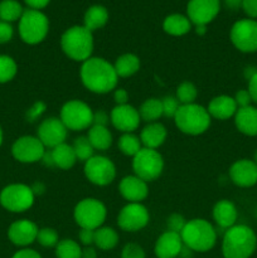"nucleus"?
Masks as SVG:
<instances>
[{
	"instance_id": "f257e3e1",
	"label": "nucleus",
	"mask_w": 257,
	"mask_h": 258,
	"mask_svg": "<svg viewBox=\"0 0 257 258\" xmlns=\"http://www.w3.org/2000/svg\"><path fill=\"white\" fill-rule=\"evenodd\" d=\"M80 76L83 86L98 95L115 90L118 81L113 64L100 57H91L85 60L81 66Z\"/></svg>"
},
{
	"instance_id": "f03ea898",
	"label": "nucleus",
	"mask_w": 257,
	"mask_h": 258,
	"mask_svg": "<svg viewBox=\"0 0 257 258\" xmlns=\"http://www.w3.org/2000/svg\"><path fill=\"white\" fill-rule=\"evenodd\" d=\"M257 248V236L244 224H234L224 232L222 253L224 258H249Z\"/></svg>"
},
{
	"instance_id": "7ed1b4c3",
	"label": "nucleus",
	"mask_w": 257,
	"mask_h": 258,
	"mask_svg": "<svg viewBox=\"0 0 257 258\" xmlns=\"http://www.w3.org/2000/svg\"><path fill=\"white\" fill-rule=\"evenodd\" d=\"M60 47L65 54L76 62H85L93 52V35L83 25H75L66 30L60 38Z\"/></svg>"
},
{
	"instance_id": "20e7f679",
	"label": "nucleus",
	"mask_w": 257,
	"mask_h": 258,
	"mask_svg": "<svg viewBox=\"0 0 257 258\" xmlns=\"http://www.w3.org/2000/svg\"><path fill=\"white\" fill-rule=\"evenodd\" d=\"M184 246L193 252L211 251L217 242V232L206 219L197 218L186 222L180 233Z\"/></svg>"
},
{
	"instance_id": "39448f33",
	"label": "nucleus",
	"mask_w": 257,
	"mask_h": 258,
	"mask_svg": "<svg viewBox=\"0 0 257 258\" xmlns=\"http://www.w3.org/2000/svg\"><path fill=\"white\" fill-rule=\"evenodd\" d=\"M174 122L183 134L197 136L208 130L211 126V115L207 108L197 103L180 105L174 116Z\"/></svg>"
},
{
	"instance_id": "423d86ee",
	"label": "nucleus",
	"mask_w": 257,
	"mask_h": 258,
	"mask_svg": "<svg viewBox=\"0 0 257 258\" xmlns=\"http://www.w3.org/2000/svg\"><path fill=\"white\" fill-rule=\"evenodd\" d=\"M19 35L27 44H38L45 39L49 30V20L40 10L27 9L19 19Z\"/></svg>"
},
{
	"instance_id": "0eeeda50",
	"label": "nucleus",
	"mask_w": 257,
	"mask_h": 258,
	"mask_svg": "<svg viewBox=\"0 0 257 258\" xmlns=\"http://www.w3.org/2000/svg\"><path fill=\"white\" fill-rule=\"evenodd\" d=\"M59 118L67 130L82 131L92 126L93 111L83 101L71 100L63 105Z\"/></svg>"
},
{
	"instance_id": "6e6552de",
	"label": "nucleus",
	"mask_w": 257,
	"mask_h": 258,
	"mask_svg": "<svg viewBox=\"0 0 257 258\" xmlns=\"http://www.w3.org/2000/svg\"><path fill=\"white\" fill-rule=\"evenodd\" d=\"M105 204L95 198L82 199L75 208V221L81 228L96 231L103 224L106 219Z\"/></svg>"
},
{
	"instance_id": "1a4fd4ad",
	"label": "nucleus",
	"mask_w": 257,
	"mask_h": 258,
	"mask_svg": "<svg viewBox=\"0 0 257 258\" xmlns=\"http://www.w3.org/2000/svg\"><path fill=\"white\" fill-rule=\"evenodd\" d=\"M133 169L135 175L146 183L155 180L163 173V156L154 149L143 148L134 156Z\"/></svg>"
},
{
	"instance_id": "9d476101",
	"label": "nucleus",
	"mask_w": 257,
	"mask_h": 258,
	"mask_svg": "<svg viewBox=\"0 0 257 258\" xmlns=\"http://www.w3.org/2000/svg\"><path fill=\"white\" fill-rule=\"evenodd\" d=\"M34 203V193L25 184H10L0 191V204L7 211L22 213Z\"/></svg>"
},
{
	"instance_id": "9b49d317",
	"label": "nucleus",
	"mask_w": 257,
	"mask_h": 258,
	"mask_svg": "<svg viewBox=\"0 0 257 258\" xmlns=\"http://www.w3.org/2000/svg\"><path fill=\"white\" fill-rule=\"evenodd\" d=\"M229 38L239 52H257V20L249 18L237 20L232 25Z\"/></svg>"
},
{
	"instance_id": "f8f14e48",
	"label": "nucleus",
	"mask_w": 257,
	"mask_h": 258,
	"mask_svg": "<svg viewBox=\"0 0 257 258\" xmlns=\"http://www.w3.org/2000/svg\"><path fill=\"white\" fill-rule=\"evenodd\" d=\"M85 175L90 183L98 186H106L116 176L115 164L106 156L93 155L85 163Z\"/></svg>"
},
{
	"instance_id": "ddd939ff",
	"label": "nucleus",
	"mask_w": 257,
	"mask_h": 258,
	"mask_svg": "<svg viewBox=\"0 0 257 258\" xmlns=\"http://www.w3.org/2000/svg\"><path fill=\"white\" fill-rule=\"evenodd\" d=\"M150 219V214L141 203H128L117 216V224L125 232H138L145 228Z\"/></svg>"
},
{
	"instance_id": "4468645a",
	"label": "nucleus",
	"mask_w": 257,
	"mask_h": 258,
	"mask_svg": "<svg viewBox=\"0 0 257 258\" xmlns=\"http://www.w3.org/2000/svg\"><path fill=\"white\" fill-rule=\"evenodd\" d=\"M45 146L35 136H22L12 146V154L19 163L32 164L42 160Z\"/></svg>"
},
{
	"instance_id": "2eb2a0df",
	"label": "nucleus",
	"mask_w": 257,
	"mask_h": 258,
	"mask_svg": "<svg viewBox=\"0 0 257 258\" xmlns=\"http://www.w3.org/2000/svg\"><path fill=\"white\" fill-rule=\"evenodd\" d=\"M221 10L219 0H189L186 17L194 25H207L216 19Z\"/></svg>"
},
{
	"instance_id": "dca6fc26",
	"label": "nucleus",
	"mask_w": 257,
	"mask_h": 258,
	"mask_svg": "<svg viewBox=\"0 0 257 258\" xmlns=\"http://www.w3.org/2000/svg\"><path fill=\"white\" fill-rule=\"evenodd\" d=\"M67 127L63 125L60 118L49 117L40 122L37 138L42 141L45 148L54 149L55 146L65 143L67 139Z\"/></svg>"
},
{
	"instance_id": "f3484780",
	"label": "nucleus",
	"mask_w": 257,
	"mask_h": 258,
	"mask_svg": "<svg viewBox=\"0 0 257 258\" xmlns=\"http://www.w3.org/2000/svg\"><path fill=\"white\" fill-rule=\"evenodd\" d=\"M140 113L131 105H116L110 113V121L115 128L125 134L135 131L140 125Z\"/></svg>"
},
{
	"instance_id": "a211bd4d",
	"label": "nucleus",
	"mask_w": 257,
	"mask_h": 258,
	"mask_svg": "<svg viewBox=\"0 0 257 258\" xmlns=\"http://www.w3.org/2000/svg\"><path fill=\"white\" fill-rule=\"evenodd\" d=\"M229 178L239 188H251L257 184V165L249 159L237 160L229 169Z\"/></svg>"
},
{
	"instance_id": "6ab92c4d",
	"label": "nucleus",
	"mask_w": 257,
	"mask_h": 258,
	"mask_svg": "<svg viewBox=\"0 0 257 258\" xmlns=\"http://www.w3.org/2000/svg\"><path fill=\"white\" fill-rule=\"evenodd\" d=\"M37 224L28 219H19L10 224L8 229V238L13 244L19 247H27L37 241L38 237Z\"/></svg>"
},
{
	"instance_id": "aec40b11",
	"label": "nucleus",
	"mask_w": 257,
	"mask_h": 258,
	"mask_svg": "<svg viewBox=\"0 0 257 258\" xmlns=\"http://www.w3.org/2000/svg\"><path fill=\"white\" fill-rule=\"evenodd\" d=\"M118 190L128 203H141L149 194L146 181L136 175H127L121 179Z\"/></svg>"
},
{
	"instance_id": "412c9836",
	"label": "nucleus",
	"mask_w": 257,
	"mask_h": 258,
	"mask_svg": "<svg viewBox=\"0 0 257 258\" xmlns=\"http://www.w3.org/2000/svg\"><path fill=\"white\" fill-rule=\"evenodd\" d=\"M184 243L180 234L168 231L161 234L155 243V256L158 258H176L180 254Z\"/></svg>"
},
{
	"instance_id": "4be33fe9",
	"label": "nucleus",
	"mask_w": 257,
	"mask_h": 258,
	"mask_svg": "<svg viewBox=\"0 0 257 258\" xmlns=\"http://www.w3.org/2000/svg\"><path fill=\"white\" fill-rule=\"evenodd\" d=\"M237 110H238V106L234 98L226 95L214 97L207 107L211 117L217 118V120H228L236 115Z\"/></svg>"
},
{
	"instance_id": "5701e85b",
	"label": "nucleus",
	"mask_w": 257,
	"mask_h": 258,
	"mask_svg": "<svg viewBox=\"0 0 257 258\" xmlns=\"http://www.w3.org/2000/svg\"><path fill=\"white\" fill-rule=\"evenodd\" d=\"M234 123L239 133L247 136H257V107L247 106L238 108L234 115Z\"/></svg>"
},
{
	"instance_id": "b1692460",
	"label": "nucleus",
	"mask_w": 257,
	"mask_h": 258,
	"mask_svg": "<svg viewBox=\"0 0 257 258\" xmlns=\"http://www.w3.org/2000/svg\"><path fill=\"white\" fill-rule=\"evenodd\" d=\"M213 218L218 227L223 229H228L236 224L237 218H238V212H237L236 206L231 201L217 202L213 208Z\"/></svg>"
},
{
	"instance_id": "393cba45",
	"label": "nucleus",
	"mask_w": 257,
	"mask_h": 258,
	"mask_svg": "<svg viewBox=\"0 0 257 258\" xmlns=\"http://www.w3.org/2000/svg\"><path fill=\"white\" fill-rule=\"evenodd\" d=\"M166 128L164 125L159 122H150L141 130L140 141L144 148L148 149H158L163 145L166 140Z\"/></svg>"
},
{
	"instance_id": "a878e982",
	"label": "nucleus",
	"mask_w": 257,
	"mask_h": 258,
	"mask_svg": "<svg viewBox=\"0 0 257 258\" xmlns=\"http://www.w3.org/2000/svg\"><path fill=\"white\" fill-rule=\"evenodd\" d=\"M50 153H52L54 166H58L63 170H70L71 168L75 166L76 161H77V156H76L75 150H73V146L68 145L66 143L55 146L54 149L50 150Z\"/></svg>"
},
{
	"instance_id": "bb28decb",
	"label": "nucleus",
	"mask_w": 257,
	"mask_h": 258,
	"mask_svg": "<svg viewBox=\"0 0 257 258\" xmlns=\"http://www.w3.org/2000/svg\"><path fill=\"white\" fill-rule=\"evenodd\" d=\"M163 29L164 32L174 37H181L190 32L191 22L186 15L171 14L164 19Z\"/></svg>"
},
{
	"instance_id": "cd10ccee",
	"label": "nucleus",
	"mask_w": 257,
	"mask_h": 258,
	"mask_svg": "<svg viewBox=\"0 0 257 258\" xmlns=\"http://www.w3.org/2000/svg\"><path fill=\"white\" fill-rule=\"evenodd\" d=\"M108 20V12L102 5H92L88 8L83 17V27L87 28L88 30L101 29L105 27Z\"/></svg>"
},
{
	"instance_id": "c85d7f7f",
	"label": "nucleus",
	"mask_w": 257,
	"mask_h": 258,
	"mask_svg": "<svg viewBox=\"0 0 257 258\" xmlns=\"http://www.w3.org/2000/svg\"><path fill=\"white\" fill-rule=\"evenodd\" d=\"M113 68L118 77H131L140 70V59L138 55L133 54V53H126L116 59Z\"/></svg>"
},
{
	"instance_id": "c756f323",
	"label": "nucleus",
	"mask_w": 257,
	"mask_h": 258,
	"mask_svg": "<svg viewBox=\"0 0 257 258\" xmlns=\"http://www.w3.org/2000/svg\"><path fill=\"white\" fill-rule=\"evenodd\" d=\"M87 138L95 150H107L112 144V135L107 126L92 125L88 130Z\"/></svg>"
},
{
	"instance_id": "7c9ffc66",
	"label": "nucleus",
	"mask_w": 257,
	"mask_h": 258,
	"mask_svg": "<svg viewBox=\"0 0 257 258\" xmlns=\"http://www.w3.org/2000/svg\"><path fill=\"white\" fill-rule=\"evenodd\" d=\"M96 247L102 251H110L115 248L118 243V234L111 227H100L95 231V242Z\"/></svg>"
},
{
	"instance_id": "2f4dec72",
	"label": "nucleus",
	"mask_w": 257,
	"mask_h": 258,
	"mask_svg": "<svg viewBox=\"0 0 257 258\" xmlns=\"http://www.w3.org/2000/svg\"><path fill=\"white\" fill-rule=\"evenodd\" d=\"M139 113H140L141 120L146 121L149 123L155 122L158 118H160L163 116V103H161V100H158V98H149V100H146L141 105Z\"/></svg>"
},
{
	"instance_id": "473e14b6",
	"label": "nucleus",
	"mask_w": 257,
	"mask_h": 258,
	"mask_svg": "<svg viewBox=\"0 0 257 258\" xmlns=\"http://www.w3.org/2000/svg\"><path fill=\"white\" fill-rule=\"evenodd\" d=\"M24 9L17 0H2L0 2V20L12 23L22 18Z\"/></svg>"
},
{
	"instance_id": "72a5a7b5",
	"label": "nucleus",
	"mask_w": 257,
	"mask_h": 258,
	"mask_svg": "<svg viewBox=\"0 0 257 258\" xmlns=\"http://www.w3.org/2000/svg\"><path fill=\"white\" fill-rule=\"evenodd\" d=\"M57 258H82V248L73 239H62L55 246Z\"/></svg>"
},
{
	"instance_id": "f704fd0d",
	"label": "nucleus",
	"mask_w": 257,
	"mask_h": 258,
	"mask_svg": "<svg viewBox=\"0 0 257 258\" xmlns=\"http://www.w3.org/2000/svg\"><path fill=\"white\" fill-rule=\"evenodd\" d=\"M141 141L140 138H138L134 134H123L118 140V149L121 153L126 156H135L139 151L141 150Z\"/></svg>"
},
{
	"instance_id": "c9c22d12",
	"label": "nucleus",
	"mask_w": 257,
	"mask_h": 258,
	"mask_svg": "<svg viewBox=\"0 0 257 258\" xmlns=\"http://www.w3.org/2000/svg\"><path fill=\"white\" fill-rule=\"evenodd\" d=\"M18 66L10 55L0 54V83H8L15 77Z\"/></svg>"
},
{
	"instance_id": "e433bc0d",
	"label": "nucleus",
	"mask_w": 257,
	"mask_h": 258,
	"mask_svg": "<svg viewBox=\"0 0 257 258\" xmlns=\"http://www.w3.org/2000/svg\"><path fill=\"white\" fill-rule=\"evenodd\" d=\"M73 150H75L76 156H77V160L80 161H87L88 159H91L93 156V149L92 144L90 143L88 138L86 136H80L75 140L73 143Z\"/></svg>"
},
{
	"instance_id": "4c0bfd02",
	"label": "nucleus",
	"mask_w": 257,
	"mask_h": 258,
	"mask_svg": "<svg viewBox=\"0 0 257 258\" xmlns=\"http://www.w3.org/2000/svg\"><path fill=\"white\" fill-rule=\"evenodd\" d=\"M197 96H198V91L197 87L191 82L180 83L176 88V98H178L180 105H189V103H194Z\"/></svg>"
},
{
	"instance_id": "58836bf2",
	"label": "nucleus",
	"mask_w": 257,
	"mask_h": 258,
	"mask_svg": "<svg viewBox=\"0 0 257 258\" xmlns=\"http://www.w3.org/2000/svg\"><path fill=\"white\" fill-rule=\"evenodd\" d=\"M37 241L40 246L43 247H54L57 246L58 241V233L55 229L53 228H42L38 232Z\"/></svg>"
},
{
	"instance_id": "ea45409f",
	"label": "nucleus",
	"mask_w": 257,
	"mask_h": 258,
	"mask_svg": "<svg viewBox=\"0 0 257 258\" xmlns=\"http://www.w3.org/2000/svg\"><path fill=\"white\" fill-rule=\"evenodd\" d=\"M161 103H163V115L166 116V117L174 118L179 106H180L178 98L173 97V96H166V97L163 98Z\"/></svg>"
},
{
	"instance_id": "a19ab883",
	"label": "nucleus",
	"mask_w": 257,
	"mask_h": 258,
	"mask_svg": "<svg viewBox=\"0 0 257 258\" xmlns=\"http://www.w3.org/2000/svg\"><path fill=\"white\" fill-rule=\"evenodd\" d=\"M186 221L184 219L183 216L180 214H171L170 217L168 218V228L169 231L171 232H175V233H181V231L184 229L185 227Z\"/></svg>"
},
{
	"instance_id": "79ce46f5",
	"label": "nucleus",
	"mask_w": 257,
	"mask_h": 258,
	"mask_svg": "<svg viewBox=\"0 0 257 258\" xmlns=\"http://www.w3.org/2000/svg\"><path fill=\"white\" fill-rule=\"evenodd\" d=\"M121 258H145V252L139 244L128 243L123 247Z\"/></svg>"
},
{
	"instance_id": "37998d69",
	"label": "nucleus",
	"mask_w": 257,
	"mask_h": 258,
	"mask_svg": "<svg viewBox=\"0 0 257 258\" xmlns=\"http://www.w3.org/2000/svg\"><path fill=\"white\" fill-rule=\"evenodd\" d=\"M13 34H14V29H13L12 24L0 20V44H5V43L10 42Z\"/></svg>"
},
{
	"instance_id": "c03bdc74",
	"label": "nucleus",
	"mask_w": 257,
	"mask_h": 258,
	"mask_svg": "<svg viewBox=\"0 0 257 258\" xmlns=\"http://www.w3.org/2000/svg\"><path fill=\"white\" fill-rule=\"evenodd\" d=\"M233 98H234V101H236L238 108L251 106L252 98H251V95H249V92L247 90H239Z\"/></svg>"
},
{
	"instance_id": "a18cd8bd",
	"label": "nucleus",
	"mask_w": 257,
	"mask_h": 258,
	"mask_svg": "<svg viewBox=\"0 0 257 258\" xmlns=\"http://www.w3.org/2000/svg\"><path fill=\"white\" fill-rule=\"evenodd\" d=\"M242 9L246 13L249 19H256L257 18V0H243L242 2Z\"/></svg>"
},
{
	"instance_id": "49530a36",
	"label": "nucleus",
	"mask_w": 257,
	"mask_h": 258,
	"mask_svg": "<svg viewBox=\"0 0 257 258\" xmlns=\"http://www.w3.org/2000/svg\"><path fill=\"white\" fill-rule=\"evenodd\" d=\"M78 238H80L81 243H82L83 246H91V244L95 242V231H92V229L81 228L80 233H78Z\"/></svg>"
},
{
	"instance_id": "de8ad7c7",
	"label": "nucleus",
	"mask_w": 257,
	"mask_h": 258,
	"mask_svg": "<svg viewBox=\"0 0 257 258\" xmlns=\"http://www.w3.org/2000/svg\"><path fill=\"white\" fill-rule=\"evenodd\" d=\"M45 110V105L43 102H37L33 105V107L30 110H28L27 112V117L29 121H34L35 118L39 117Z\"/></svg>"
},
{
	"instance_id": "09e8293b",
	"label": "nucleus",
	"mask_w": 257,
	"mask_h": 258,
	"mask_svg": "<svg viewBox=\"0 0 257 258\" xmlns=\"http://www.w3.org/2000/svg\"><path fill=\"white\" fill-rule=\"evenodd\" d=\"M247 91L251 95L252 102L257 105V72L252 77L248 78V88H247Z\"/></svg>"
},
{
	"instance_id": "8fccbe9b",
	"label": "nucleus",
	"mask_w": 257,
	"mask_h": 258,
	"mask_svg": "<svg viewBox=\"0 0 257 258\" xmlns=\"http://www.w3.org/2000/svg\"><path fill=\"white\" fill-rule=\"evenodd\" d=\"M110 117H108L107 113L105 111H97V112H93V123L92 125H100V126H107Z\"/></svg>"
},
{
	"instance_id": "3c124183",
	"label": "nucleus",
	"mask_w": 257,
	"mask_h": 258,
	"mask_svg": "<svg viewBox=\"0 0 257 258\" xmlns=\"http://www.w3.org/2000/svg\"><path fill=\"white\" fill-rule=\"evenodd\" d=\"M12 258H42L40 254L37 251L30 248H23L20 251H18L17 253H14V256Z\"/></svg>"
},
{
	"instance_id": "603ef678",
	"label": "nucleus",
	"mask_w": 257,
	"mask_h": 258,
	"mask_svg": "<svg viewBox=\"0 0 257 258\" xmlns=\"http://www.w3.org/2000/svg\"><path fill=\"white\" fill-rule=\"evenodd\" d=\"M113 98H115L117 105H126L128 100V95L125 90L118 88V90H116L115 93H113Z\"/></svg>"
},
{
	"instance_id": "864d4df0",
	"label": "nucleus",
	"mask_w": 257,
	"mask_h": 258,
	"mask_svg": "<svg viewBox=\"0 0 257 258\" xmlns=\"http://www.w3.org/2000/svg\"><path fill=\"white\" fill-rule=\"evenodd\" d=\"M25 4L29 7V9H34V10H40L43 8L47 7L48 4L50 3V0H24Z\"/></svg>"
},
{
	"instance_id": "5fc2aeb1",
	"label": "nucleus",
	"mask_w": 257,
	"mask_h": 258,
	"mask_svg": "<svg viewBox=\"0 0 257 258\" xmlns=\"http://www.w3.org/2000/svg\"><path fill=\"white\" fill-rule=\"evenodd\" d=\"M82 258H96V251L91 246L85 247L82 249Z\"/></svg>"
},
{
	"instance_id": "6e6d98bb",
	"label": "nucleus",
	"mask_w": 257,
	"mask_h": 258,
	"mask_svg": "<svg viewBox=\"0 0 257 258\" xmlns=\"http://www.w3.org/2000/svg\"><path fill=\"white\" fill-rule=\"evenodd\" d=\"M42 161L45 164V165H48V166H54V164H53L52 153H50V150L48 151V153H47V151H45L44 155H43V158H42Z\"/></svg>"
},
{
	"instance_id": "4d7b16f0",
	"label": "nucleus",
	"mask_w": 257,
	"mask_h": 258,
	"mask_svg": "<svg viewBox=\"0 0 257 258\" xmlns=\"http://www.w3.org/2000/svg\"><path fill=\"white\" fill-rule=\"evenodd\" d=\"M242 2L243 0H226V4L231 9H238L242 7Z\"/></svg>"
},
{
	"instance_id": "13d9d810",
	"label": "nucleus",
	"mask_w": 257,
	"mask_h": 258,
	"mask_svg": "<svg viewBox=\"0 0 257 258\" xmlns=\"http://www.w3.org/2000/svg\"><path fill=\"white\" fill-rule=\"evenodd\" d=\"M207 25H196V32H197V34H199V35H203L204 33L207 32Z\"/></svg>"
},
{
	"instance_id": "bf43d9fd",
	"label": "nucleus",
	"mask_w": 257,
	"mask_h": 258,
	"mask_svg": "<svg viewBox=\"0 0 257 258\" xmlns=\"http://www.w3.org/2000/svg\"><path fill=\"white\" fill-rule=\"evenodd\" d=\"M3 139H4V134H3V128L2 126H0V146H2L3 144Z\"/></svg>"
},
{
	"instance_id": "052dcab7",
	"label": "nucleus",
	"mask_w": 257,
	"mask_h": 258,
	"mask_svg": "<svg viewBox=\"0 0 257 258\" xmlns=\"http://www.w3.org/2000/svg\"><path fill=\"white\" fill-rule=\"evenodd\" d=\"M253 161H254V164L257 165V150H256V153H254V155H253Z\"/></svg>"
},
{
	"instance_id": "680f3d73",
	"label": "nucleus",
	"mask_w": 257,
	"mask_h": 258,
	"mask_svg": "<svg viewBox=\"0 0 257 258\" xmlns=\"http://www.w3.org/2000/svg\"><path fill=\"white\" fill-rule=\"evenodd\" d=\"M256 216H257V212H256Z\"/></svg>"
}]
</instances>
